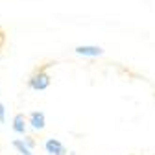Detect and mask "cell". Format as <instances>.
<instances>
[{"instance_id": "1", "label": "cell", "mask_w": 155, "mask_h": 155, "mask_svg": "<svg viewBox=\"0 0 155 155\" xmlns=\"http://www.w3.org/2000/svg\"><path fill=\"white\" fill-rule=\"evenodd\" d=\"M48 85H50V78L45 72H39V74L31 76V80H30V87L35 91H45V89H48Z\"/></svg>"}, {"instance_id": "2", "label": "cell", "mask_w": 155, "mask_h": 155, "mask_svg": "<svg viewBox=\"0 0 155 155\" xmlns=\"http://www.w3.org/2000/svg\"><path fill=\"white\" fill-rule=\"evenodd\" d=\"M45 148H46V153L50 155H67V148L57 139H48L45 142Z\"/></svg>"}, {"instance_id": "3", "label": "cell", "mask_w": 155, "mask_h": 155, "mask_svg": "<svg viewBox=\"0 0 155 155\" xmlns=\"http://www.w3.org/2000/svg\"><path fill=\"white\" fill-rule=\"evenodd\" d=\"M76 54L87 55V57H100V55H104V48H100V46H76Z\"/></svg>"}, {"instance_id": "4", "label": "cell", "mask_w": 155, "mask_h": 155, "mask_svg": "<svg viewBox=\"0 0 155 155\" xmlns=\"http://www.w3.org/2000/svg\"><path fill=\"white\" fill-rule=\"evenodd\" d=\"M45 124H46L45 113H41V111H33V113L30 114V126H31L33 129H39V131H41V129L45 127Z\"/></svg>"}, {"instance_id": "5", "label": "cell", "mask_w": 155, "mask_h": 155, "mask_svg": "<svg viewBox=\"0 0 155 155\" xmlns=\"http://www.w3.org/2000/svg\"><path fill=\"white\" fill-rule=\"evenodd\" d=\"M13 131L15 133H26V118H24V114H15V118H13Z\"/></svg>"}, {"instance_id": "6", "label": "cell", "mask_w": 155, "mask_h": 155, "mask_svg": "<svg viewBox=\"0 0 155 155\" xmlns=\"http://www.w3.org/2000/svg\"><path fill=\"white\" fill-rule=\"evenodd\" d=\"M13 148L15 150H18V153H21V155H31V150H30V146L28 144H24L22 140H13Z\"/></svg>"}, {"instance_id": "7", "label": "cell", "mask_w": 155, "mask_h": 155, "mask_svg": "<svg viewBox=\"0 0 155 155\" xmlns=\"http://www.w3.org/2000/svg\"><path fill=\"white\" fill-rule=\"evenodd\" d=\"M4 122H6V107L0 102V124H4Z\"/></svg>"}]
</instances>
